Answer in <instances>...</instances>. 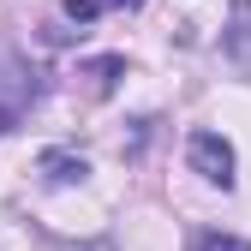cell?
Here are the masks:
<instances>
[{
  "label": "cell",
  "mask_w": 251,
  "mask_h": 251,
  "mask_svg": "<svg viewBox=\"0 0 251 251\" xmlns=\"http://www.w3.org/2000/svg\"><path fill=\"white\" fill-rule=\"evenodd\" d=\"M36 96H42L36 72H30L18 54H0V132H12V126L30 114V102H36Z\"/></svg>",
  "instance_id": "6da1fadb"
},
{
  "label": "cell",
  "mask_w": 251,
  "mask_h": 251,
  "mask_svg": "<svg viewBox=\"0 0 251 251\" xmlns=\"http://www.w3.org/2000/svg\"><path fill=\"white\" fill-rule=\"evenodd\" d=\"M185 162H192L209 185H222V192H233V144L222 138V132H192L185 138Z\"/></svg>",
  "instance_id": "7a4b0ae2"
},
{
  "label": "cell",
  "mask_w": 251,
  "mask_h": 251,
  "mask_svg": "<svg viewBox=\"0 0 251 251\" xmlns=\"http://www.w3.org/2000/svg\"><path fill=\"white\" fill-rule=\"evenodd\" d=\"M222 48H227V60H233V66L251 78V6H239V12H233V24H227Z\"/></svg>",
  "instance_id": "3957f363"
},
{
  "label": "cell",
  "mask_w": 251,
  "mask_h": 251,
  "mask_svg": "<svg viewBox=\"0 0 251 251\" xmlns=\"http://www.w3.org/2000/svg\"><path fill=\"white\" fill-rule=\"evenodd\" d=\"M36 168H42L48 185H72V179L90 174V168H84V155H66V150H42V162H36Z\"/></svg>",
  "instance_id": "277c9868"
},
{
  "label": "cell",
  "mask_w": 251,
  "mask_h": 251,
  "mask_svg": "<svg viewBox=\"0 0 251 251\" xmlns=\"http://www.w3.org/2000/svg\"><path fill=\"white\" fill-rule=\"evenodd\" d=\"M120 72H126V60H114V54H108V60H90V66H84V78H96V90H102V96L114 90V78H120Z\"/></svg>",
  "instance_id": "5b68a950"
},
{
  "label": "cell",
  "mask_w": 251,
  "mask_h": 251,
  "mask_svg": "<svg viewBox=\"0 0 251 251\" xmlns=\"http://www.w3.org/2000/svg\"><path fill=\"white\" fill-rule=\"evenodd\" d=\"M60 12H66L72 24H90V18L102 12V6H96V0H60Z\"/></svg>",
  "instance_id": "8992f818"
},
{
  "label": "cell",
  "mask_w": 251,
  "mask_h": 251,
  "mask_svg": "<svg viewBox=\"0 0 251 251\" xmlns=\"http://www.w3.org/2000/svg\"><path fill=\"white\" fill-rule=\"evenodd\" d=\"M198 251H251V245H245V239H227V233H203Z\"/></svg>",
  "instance_id": "52a82bcc"
},
{
  "label": "cell",
  "mask_w": 251,
  "mask_h": 251,
  "mask_svg": "<svg viewBox=\"0 0 251 251\" xmlns=\"http://www.w3.org/2000/svg\"><path fill=\"white\" fill-rule=\"evenodd\" d=\"M102 12H120V6H144V0H96Z\"/></svg>",
  "instance_id": "ba28073f"
},
{
  "label": "cell",
  "mask_w": 251,
  "mask_h": 251,
  "mask_svg": "<svg viewBox=\"0 0 251 251\" xmlns=\"http://www.w3.org/2000/svg\"><path fill=\"white\" fill-rule=\"evenodd\" d=\"M90 251H114V245H90Z\"/></svg>",
  "instance_id": "9c48e42d"
}]
</instances>
